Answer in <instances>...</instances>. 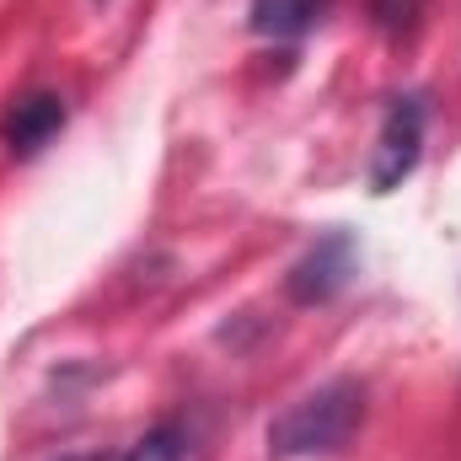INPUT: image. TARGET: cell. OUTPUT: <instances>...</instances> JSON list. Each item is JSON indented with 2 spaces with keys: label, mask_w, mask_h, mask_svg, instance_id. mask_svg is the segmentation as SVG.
Here are the masks:
<instances>
[{
  "label": "cell",
  "mask_w": 461,
  "mask_h": 461,
  "mask_svg": "<svg viewBox=\"0 0 461 461\" xmlns=\"http://www.w3.org/2000/svg\"><path fill=\"white\" fill-rule=\"evenodd\" d=\"M59 129H65V103H59L54 92H27V97H16L11 113H5V145H11L16 156H32V150H43Z\"/></svg>",
  "instance_id": "4"
},
{
  "label": "cell",
  "mask_w": 461,
  "mask_h": 461,
  "mask_svg": "<svg viewBox=\"0 0 461 461\" xmlns=\"http://www.w3.org/2000/svg\"><path fill=\"white\" fill-rule=\"evenodd\" d=\"M419 5L424 0H375V16H381V27H413V16H419Z\"/></svg>",
  "instance_id": "7"
},
{
  "label": "cell",
  "mask_w": 461,
  "mask_h": 461,
  "mask_svg": "<svg viewBox=\"0 0 461 461\" xmlns=\"http://www.w3.org/2000/svg\"><path fill=\"white\" fill-rule=\"evenodd\" d=\"M419 150H424V97H392L386 118H381V140H375V156H370V188L375 194H392L413 167H419Z\"/></svg>",
  "instance_id": "2"
},
{
  "label": "cell",
  "mask_w": 461,
  "mask_h": 461,
  "mask_svg": "<svg viewBox=\"0 0 461 461\" xmlns=\"http://www.w3.org/2000/svg\"><path fill=\"white\" fill-rule=\"evenodd\" d=\"M188 456V435H183V424H156L150 435H140L129 451H118V456H65V461H183Z\"/></svg>",
  "instance_id": "6"
},
{
  "label": "cell",
  "mask_w": 461,
  "mask_h": 461,
  "mask_svg": "<svg viewBox=\"0 0 461 461\" xmlns=\"http://www.w3.org/2000/svg\"><path fill=\"white\" fill-rule=\"evenodd\" d=\"M328 0H252V32L263 38H301L322 22Z\"/></svg>",
  "instance_id": "5"
},
{
  "label": "cell",
  "mask_w": 461,
  "mask_h": 461,
  "mask_svg": "<svg viewBox=\"0 0 461 461\" xmlns=\"http://www.w3.org/2000/svg\"><path fill=\"white\" fill-rule=\"evenodd\" d=\"M354 268H359L354 236H348V230L322 236V241H317V247H312V252H306L295 268H290V301H301V306L333 301L348 279H354Z\"/></svg>",
  "instance_id": "3"
},
{
  "label": "cell",
  "mask_w": 461,
  "mask_h": 461,
  "mask_svg": "<svg viewBox=\"0 0 461 461\" xmlns=\"http://www.w3.org/2000/svg\"><path fill=\"white\" fill-rule=\"evenodd\" d=\"M359 424H365V386L339 375V381L306 392L295 408H285L268 424V456H333L359 435Z\"/></svg>",
  "instance_id": "1"
}]
</instances>
